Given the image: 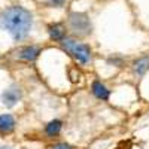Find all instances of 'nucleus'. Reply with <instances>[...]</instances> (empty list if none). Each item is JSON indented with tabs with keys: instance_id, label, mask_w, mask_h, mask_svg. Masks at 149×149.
Masks as SVG:
<instances>
[{
	"instance_id": "1",
	"label": "nucleus",
	"mask_w": 149,
	"mask_h": 149,
	"mask_svg": "<svg viewBox=\"0 0 149 149\" xmlns=\"http://www.w3.org/2000/svg\"><path fill=\"white\" fill-rule=\"evenodd\" d=\"M31 14L21 6H10L5 9L0 15V26L15 40H21L29 34V31L31 30Z\"/></svg>"
},
{
	"instance_id": "2",
	"label": "nucleus",
	"mask_w": 149,
	"mask_h": 149,
	"mask_svg": "<svg viewBox=\"0 0 149 149\" xmlns=\"http://www.w3.org/2000/svg\"><path fill=\"white\" fill-rule=\"evenodd\" d=\"M61 43H63V48L66 49V51L70 52L81 64H86L91 60V49L86 45H84L81 42H76L73 39H63Z\"/></svg>"
},
{
	"instance_id": "3",
	"label": "nucleus",
	"mask_w": 149,
	"mask_h": 149,
	"mask_svg": "<svg viewBox=\"0 0 149 149\" xmlns=\"http://www.w3.org/2000/svg\"><path fill=\"white\" fill-rule=\"evenodd\" d=\"M70 27L72 30L76 33V34H88L91 31V22L90 18L86 17L85 14H78V12H73L70 14Z\"/></svg>"
},
{
	"instance_id": "4",
	"label": "nucleus",
	"mask_w": 149,
	"mask_h": 149,
	"mask_svg": "<svg viewBox=\"0 0 149 149\" xmlns=\"http://www.w3.org/2000/svg\"><path fill=\"white\" fill-rule=\"evenodd\" d=\"M19 98H21V91H19L18 86H10V88H8L2 95L3 104L8 106V107H12Z\"/></svg>"
},
{
	"instance_id": "5",
	"label": "nucleus",
	"mask_w": 149,
	"mask_h": 149,
	"mask_svg": "<svg viewBox=\"0 0 149 149\" xmlns=\"http://www.w3.org/2000/svg\"><path fill=\"white\" fill-rule=\"evenodd\" d=\"M39 54H40V49L37 46H26L19 51L18 57L21 60H26V61H34L37 57H39Z\"/></svg>"
},
{
	"instance_id": "6",
	"label": "nucleus",
	"mask_w": 149,
	"mask_h": 149,
	"mask_svg": "<svg viewBox=\"0 0 149 149\" xmlns=\"http://www.w3.org/2000/svg\"><path fill=\"white\" fill-rule=\"evenodd\" d=\"M15 128V119L10 115H0V133L8 134Z\"/></svg>"
},
{
	"instance_id": "7",
	"label": "nucleus",
	"mask_w": 149,
	"mask_h": 149,
	"mask_svg": "<svg viewBox=\"0 0 149 149\" xmlns=\"http://www.w3.org/2000/svg\"><path fill=\"white\" fill-rule=\"evenodd\" d=\"M93 94H94L97 98H100V100H107L110 91L106 88V86H104L100 81H94V82H93Z\"/></svg>"
},
{
	"instance_id": "8",
	"label": "nucleus",
	"mask_w": 149,
	"mask_h": 149,
	"mask_svg": "<svg viewBox=\"0 0 149 149\" xmlns=\"http://www.w3.org/2000/svg\"><path fill=\"white\" fill-rule=\"evenodd\" d=\"M49 36L54 40H63L64 39V27L61 24H52V26H49Z\"/></svg>"
},
{
	"instance_id": "9",
	"label": "nucleus",
	"mask_w": 149,
	"mask_h": 149,
	"mask_svg": "<svg viewBox=\"0 0 149 149\" xmlns=\"http://www.w3.org/2000/svg\"><path fill=\"white\" fill-rule=\"evenodd\" d=\"M61 121H58V119H54V121H51L46 125V134L48 136H57L60 131H61Z\"/></svg>"
},
{
	"instance_id": "10",
	"label": "nucleus",
	"mask_w": 149,
	"mask_h": 149,
	"mask_svg": "<svg viewBox=\"0 0 149 149\" xmlns=\"http://www.w3.org/2000/svg\"><path fill=\"white\" fill-rule=\"evenodd\" d=\"M148 64H149V60L148 58H142L139 61H136L134 66H136V72H137L139 74H143L145 70L148 69Z\"/></svg>"
},
{
	"instance_id": "11",
	"label": "nucleus",
	"mask_w": 149,
	"mask_h": 149,
	"mask_svg": "<svg viewBox=\"0 0 149 149\" xmlns=\"http://www.w3.org/2000/svg\"><path fill=\"white\" fill-rule=\"evenodd\" d=\"M52 149H72V146L67 145V143H58V145H55Z\"/></svg>"
},
{
	"instance_id": "12",
	"label": "nucleus",
	"mask_w": 149,
	"mask_h": 149,
	"mask_svg": "<svg viewBox=\"0 0 149 149\" xmlns=\"http://www.w3.org/2000/svg\"><path fill=\"white\" fill-rule=\"evenodd\" d=\"M49 2H51L54 6H61V5L64 3V0H49Z\"/></svg>"
},
{
	"instance_id": "13",
	"label": "nucleus",
	"mask_w": 149,
	"mask_h": 149,
	"mask_svg": "<svg viewBox=\"0 0 149 149\" xmlns=\"http://www.w3.org/2000/svg\"><path fill=\"white\" fill-rule=\"evenodd\" d=\"M0 149H9V148H0Z\"/></svg>"
}]
</instances>
